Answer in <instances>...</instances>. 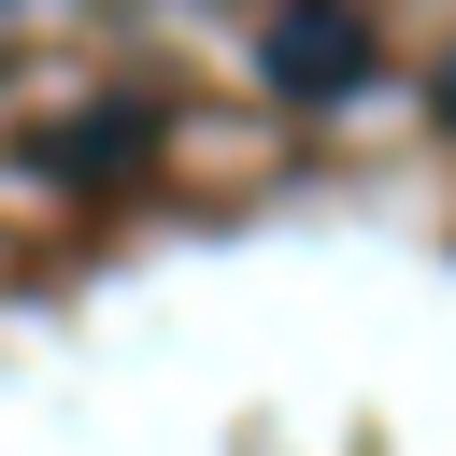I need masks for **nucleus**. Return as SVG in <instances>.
Instances as JSON below:
<instances>
[{
    "mask_svg": "<svg viewBox=\"0 0 456 456\" xmlns=\"http://www.w3.org/2000/svg\"><path fill=\"white\" fill-rule=\"evenodd\" d=\"M442 114H456V71H442Z\"/></svg>",
    "mask_w": 456,
    "mask_h": 456,
    "instance_id": "2",
    "label": "nucleus"
},
{
    "mask_svg": "<svg viewBox=\"0 0 456 456\" xmlns=\"http://www.w3.org/2000/svg\"><path fill=\"white\" fill-rule=\"evenodd\" d=\"M256 71H271V100H342V86H370V14L356 0H285Z\"/></svg>",
    "mask_w": 456,
    "mask_h": 456,
    "instance_id": "1",
    "label": "nucleus"
}]
</instances>
